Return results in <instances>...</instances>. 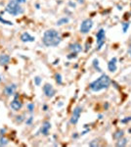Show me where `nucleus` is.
<instances>
[{"mask_svg":"<svg viewBox=\"0 0 131 147\" xmlns=\"http://www.w3.org/2000/svg\"><path fill=\"white\" fill-rule=\"evenodd\" d=\"M98 118H99L100 120H102V119H103V116H102V115H99V117H98Z\"/></svg>","mask_w":131,"mask_h":147,"instance_id":"obj_40","label":"nucleus"},{"mask_svg":"<svg viewBox=\"0 0 131 147\" xmlns=\"http://www.w3.org/2000/svg\"><path fill=\"white\" fill-rule=\"evenodd\" d=\"M21 40L23 42H33L35 40V37L31 36L28 32H23L22 35H21Z\"/></svg>","mask_w":131,"mask_h":147,"instance_id":"obj_12","label":"nucleus"},{"mask_svg":"<svg viewBox=\"0 0 131 147\" xmlns=\"http://www.w3.org/2000/svg\"><path fill=\"white\" fill-rule=\"evenodd\" d=\"M69 5L71 7V8H75L76 7V4L75 2H72V1H69Z\"/></svg>","mask_w":131,"mask_h":147,"instance_id":"obj_30","label":"nucleus"},{"mask_svg":"<svg viewBox=\"0 0 131 147\" xmlns=\"http://www.w3.org/2000/svg\"><path fill=\"white\" fill-rule=\"evenodd\" d=\"M106 41V30L100 29L96 34V42H97V50H101Z\"/></svg>","mask_w":131,"mask_h":147,"instance_id":"obj_4","label":"nucleus"},{"mask_svg":"<svg viewBox=\"0 0 131 147\" xmlns=\"http://www.w3.org/2000/svg\"><path fill=\"white\" fill-rule=\"evenodd\" d=\"M41 81H42V78H40V77H35L34 78V83H35V85L39 86L40 83H41Z\"/></svg>","mask_w":131,"mask_h":147,"instance_id":"obj_25","label":"nucleus"},{"mask_svg":"<svg viewBox=\"0 0 131 147\" xmlns=\"http://www.w3.org/2000/svg\"><path fill=\"white\" fill-rule=\"evenodd\" d=\"M19 4H23V3H26L27 2V0H16Z\"/></svg>","mask_w":131,"mask_h":147,"instance_id":"obj_32","label":"nucleus"},{"mask_svg":"<svg viewBox=\"0 0 131 147\" xmlns=\"http://www.w3.org/2000/svg\"><path fill=\"white\" fill-rule=\"evenodd\" d=\"M112 80L110 77L108 75H106V74H102L101 77H99L97 79H95L89 84V88L94 92H99L103 90V89H107L110 86Z\"/></svg>","mask_w":131,"mask_h":147,"instance_id":"obj_2","label":"nucleus"},{"mask_svg":"<svg viewBox=\"0 0 131 147\" xmlns=\"http://www.w3.org/2000/svg\"><path fill=\"white\" fill-rule=\"evenodd\" d=\"M76 57H77V53H75V52H71L70 54H69L68 56H67V58L68 59H75L76 58Z\"/></svg>","mask_w":131,"mask_h":147,"instance_id":"obj_26","label":"nucleus"},{"mask_svg":"<svg viewBox=\"0 0 131 147\" xmlns=\"http://www.w3.org/2000/svg\"><path fill=\"white\" fill-rule=\"evenodd\" d=\"M130 121H131V117H126L125 119H122L121 120V122H122V124H126V122H128Z\"/></svg>","mask_w":131,"mask_h":147,"instance_id":"obj_28","label":"nucleus"},{"mask_svg":"<svg viewBox=\"0 0 131 147\" xmlns=\"http://www.w3.org/2000/svg\"><path fill=\"white\" fill-rule=\"evenodd\" d=\"M27 107H28V112H29V113H32V112H33V110H34V104H33V103H28V104L27 105Z\"/></svg>","mask_w":131,"mask_h":147,"instance_id":"obj_24","label":"nucleus"},{"mask_svg":"<svg viewBox=\"0 0 131 147\" xmlns=\"http://www.w3.org/2000/svg\"><path fill=\"white\" fill-rule=\"evenodd\" d=\"M16 89H17V84H16V83L8 84L4 88V93H5L6 96H13L15 94Z\"/></svg>","mask_w":131,"mask_h":147,"instance_id":"obj_9","label":"nucleus"},{"mask_svg":"<svg viewBox=\"0 0 131 147\" xmlns=\"http://www.w3.org/2000/svg\"><path fill=\"white\" fill-rule=\"evenodd\" d=\"M55 80H56V83L58 84H62L63 83V78H62L61 74H58V73L56 74V75H55Z\"/></svg>","mask_w":131,"mask_h":147,"instance_id":"obj_19","label":"nucleus"},{"mask_svg":"<svg viewBox=\"0 0 131 147\" xmlns=\"http://www.w3.org/2000/svg\"><path fill=\"white\" fill-rule=\"evenodd\" d=\"M81 112H82V107L81 106H76V107L73 109L72 111V115H71V118H70V124L72 125H76L78 122V120L80 118V115H81Z\"/></svg>","mask_w":131,"mask_h":147,"instance_id":"obj_6","label":"nucleus"},{"mask_svg":"<svg viewBox=\"0 0 131 147\" xmlns=\"http://www.w3.org/2000/svg\"><path fill=\"white\" fill-rule=\"evenodd\" d=\"M50 128H51V122H48V121H45L43 124H42L41 127H40L39 132L41 133L42 135H44V136H48V135H49V130H50Z\"/></svg>","mask_w":131,"mask_h":147,"instance_id":"obj_8","label":"nucleus"},{"mask_svg":"<svg viewBox=\"0 0 131 147\" xmlns=\"http://www.w3.org/2000/svg\"><path fill=\"white\" fill-rule=\"evenodd\" d=\"M10 107L12 108V110L13 111H19V110H21L22 109V107H23V104H22V102L19 100V99H14L11 103H10Z\"/></svg>","mask_w":131,"mask_h":147,"instance_id":"obj_11","label":"nucleus"},{"mask_svg":"<svg viewBox=\"0 0 131 147\" xmlns=\"http://www.w3.org/2000/svg\"><path fill=\"white\" fill-rule=\"evenodd\" d=\"M70 22V19L69 18H67V17H64V18H62V19H60V20H58L57 21V26L58 27H60V26H63V24H68Z\"/></svg>","mask_w":131,"mask_h":147,"instance_id":"obj_17","label":"nucleus"},{"mask_svg":"<svg viewBox=\"0 0 131 147\" xmlns=\"http://www.w3.org/2000/svg\"><path fill=\"white\" fill-rule=\"evenodd\" d=\"M32 121H33V117L32 116H30L27 121H26V124H27V126H30L31 124H32Z\"/></svg>","mask_w":131,"mask_h":147,"instance_id":"obj_27","label":"nucleus"},{"mask_svg":"<svg viewBox=\"0 0 131 147\" xmlns=\"http://www.w3.org/2000/svg\"><path fill=\"white\" fill-rule=\"evenodd\" d=\"M128 52H129V54H130V56H131V47L129 48V50H128Z\"/></svg>","mask_w":131,"mask_h":147,"instance_id":"obj_41","label":"nucleus"},{"mask_svg":"<svg viewBox=\"0 0 131 147\" xmlns=\"http://www.w3.org/2000/svg\"><path fill=\"white\" fill-rule=\"evenodd\" d=\"M19 97H20L19 93H16V94H15V96H14V99H19Z\"/></svg>","mask_w":131,"mask_h":147,"instance_id":"obj_35","label":"nucleus"},{"mask_svg":"<svg viewBox=\"0 0 131 147\" xmlns=\"http://www.w3.org/2000/svg\"><path fill=\"white\" fill-rule=\"evenodd\" d=\"M23 120H24L23 116H18L17 119H16V121H17V122H19V124H20V122H22Z\"/></svg>","mask_w":131,"mask_h":147,"instance_id":"obj_29","label":"nucleus"},{"mask_svg":"<svg viewBox=\"0 0 131 147\" xmlns=\"http://www.w3.org/2000/svg\"><path fill=\"white\" fill-rule=\"evenodd\" d=\"M117 9H118V10H121L122 7H121V6H117Z\"/></svg>","mask_w":131,"mask_h":147,"instance_id":"obj_39","label":"nucleus"},{"mask_svg":"<svg viewBox=\"0 0 131 147\" xmlns=\"http://www.w3.org/2000/svg\"><path fill=\"white\" fill-rule=\"evenodd\" d=\"M72 137H73V138H76V137H77V134H76V133H75V134H73Z\"/></svg>","mask_w":131,"mask_h":147,"instance_id":"obj_38","label":"nucleus"},{"mask_svg":"<svg viewBox=\"0 0 131 147\" xmlns=\"http://www.w3.org/2000/svg\"><path fill=\"white\" fill-rule=\"evenodd\" d=\"M123 135H124V132L122 129H118V130H117L116 132H114V134H113V138H116V139H119V138H121V137H123Z\"/></svg>","mask_w":131,"mask_h":147,"instance_id":"obj_16","label":"nucleus"},{"mask_svg":"<svg viewBox=\"0 0 131 147\" xmlns=\"http://www.w3.org/2000/svg\"><path fill=\"white\" fill-rule=\"evenodd\" d=\"M0 23H2V24H7V26H13V23H12V22L3 19L1 16H0Z\"/></svg>","mask_w":131,"mask_h":147,"instance_id":"obj_23","label":"nucleus"},{"mask_svg":"<svg viewBox=\"0 0 131 147\" xmlns=\"http://www.w3.org/2000/svg\"><path fill=\"white\" fill-rule=\"evenodd\" d=\"M69 48L71 52H75V53H79V52L82 51V46H81V44H79L77 42L70 44Z\"/></svg>","mask_w":131,"mask_h":147,"instance_id":"obj_13","label":"nucleus"},{"mask_svg":"<svg viewBox=\"0 0 131 147\" xmlns=\"http://www.w3.org/2000/svg\"><path fill=\"white\" fill-rule=\"evenodd\" d=\"M126 144H127V138H125V137H121V138H119L118 139V141H117V146H120V147H123V146H126Z\"/></svg>","mask_w":131,"mask_h":147,"instance_id":"obj_18","label":"nucleus"},{"mask_svg":"<svg viewBox=\"0 0 131 147\" xmlns=\"http://www.w3.org/2000/svg\"><path fill=\"white\" fill-rule=\"evenodd\" d=\"M8 143H9V140L7 139V138L1 136L0 137V146H6L8 145Z\"/></svg>","mask_w":131,"mask_h":147,"instance_id":"obj_20","label":"nucleus"},{"mask_svg":"<svg viewBox=\"0 0 131 147\" xmlns=\"http://www.w3.org/2000/svg\"><path fill=\"white\" fill-rule=\"evenodd\" d=\"M5 132H6V129L4 128H1V129H0V132H1V133H0V134H1V135H4V133H5Z\"/></svg>","mask_w":131,"mask_h":147,"instance_id":"obj_34","label":"nucleus"},{"mask_svg":"<svg viewBox=\"0 0 131 147\" xmlns=\"http://www.w3.org/2000/svg\"><path fill=\"white\" fill-rule=\"evenodd\" d=\"M92 28H93V21L91 19H85V20L82 21V23H81L79 30H80L81 34H86L91 30Z\"/></svg>","mask_w":131,"mask_h":147,"instance_id":"obj_5","label":"nucleus"},{"mask_svg":"<svg viewBox=\"0 0 131 147\" xmlns=\"http://www.w3.org/2000/svg\"><path fill=\"white\" fill-rule=\"evenodd\" d=\"M43 92H44V94L48 98H52L55 95V93H56L53 85L50 84V83H45L44 84V86H43Z\"/></svg>","mask_w":131,"mask_h":147,"instance_id":"obj_7","label":"nucleus"},{"mask_svg":"<svg viewBox=\"0 0 131 147\" xmlns=\"http://www.w3.org/2000/svg\"><path fill=\"white\" fill-rule=\"evenodd\" d=\"M90 132V128H87V129H85L84 130V132H81V135H84V134H86L87 132Z\"/></svg>","mask_w":131,"mask_h":147,"instance_id":"obj_31","label":"nucleus"},{"mask_svg":"<svg viewBox=\"0 0 131 147\" xmlns=\"http://www.w3.org/2000/svg\"><path fill=\"white\" fill-rule=\"evenodd\" d=\"M10 62V56L7 54H1L0 55V65L1 66H6Z\"/></svg>","mask_w":131,"mask_h":147,"instance_id":"obj_14","label":"nucleus"},{"mask_svg":"<svg viewBox=\"0 0 131 147\" xmlns=\"http://www.w3.org/2000/svg\"><path fill=\"white\" fill-rule=\"evenodd\" d=\"M62 41V37L60 34L56 29H50L44 31L43 37H42V42L47 47H56L58 46Z\"/></svg>","mask_w":131,"mask_h":147,"instance_id":"obj_1","label":"nucleus"},{"mask_svg":"<svg viewBox=\"0 0 131 147\" xmlns=\"http://www.w3.org/2000/svg\"><path fill=\"white\" fill-rule=\"evenodd\" d=\"M90 46H91V45H90V43H86V48H85V51H88L89 50V49H90Z\"/></svg>","mask_w":131,"mask_h":147,"instance_id":"obj_33","label":"nucleus"},{"mask_svg":"<svg viewBox=\"0 0 131 147\" xmlns=\"http://www.w3.org/2000/svg\"><path fill=\"white\" fill-rule=\"evenodd\" d=\"M77 2H78L79 4H83V3H84V0H77Z\"/></svg>","mask_w":131,"mask_h":147,"instance_id":"obj_37","label":"nucleus"},{"mask_svg":"<svg viewBox=\"0 0 131 147\" xmlns=\"http://www.w3.org/2000/svg\"><path fill=\"white\" fill-rule=\"evenodd\" d=\"M90 147H97V146H99V139H93L92 141H90L89 144H88Z\"/></svg>","mask_w":131,"mask_h":147,"instance_id":"obj_22","label":"nucleus"},{"mask_svg":"<svg viewBox=\"0 0 131 147\" xmlns=\"http://www.w3.org/2000/svg\"><path fill=\"white\" fill-rule=\"evenodd\" d=\"M117 57H112V58L109 61L108 63V69L111 73H114L117 70Z\"/></svg>","mask_w":131,"mask_h":147,"instance_id":"obj_10","label":"nucleus"},{"mask_svg":"<svg viewBox=\"0 0 131 147\" xmlns=\"http://www.w3.org/2000/svg\"><path fill=\"white\" fill-rule=\"evenodd\" d=\"M43 110H44V111H47V110H48V106H47V105H44V106H43Z\"/></svg>","mask_w":131,"mask_h":147,"instance_id":"obj_36","label":"nucleus"},{"mask_svg":"<svg viewBox=\"0 0 131 147\" xmlns=\"http://www.w3.org/2000/svg\"><path fill=\"white\" fill-rule=\"evenodd\" d=\"M0 80H1V78H0Z\"/></svg>","mask_w":131,"mask_h":147,"instance_id":"obj_43","label":"nucleus"},{"mask_svg":"<svg viewBox=\"0 0 131 147\" xmlns=\"http://www.w3.org/2000/svg\"><path fill=\"white\" fill-rule=\"evenodd\" d=\"M92 64H93V67H94V69H95L97 72H99V73H101V72H102V69L100 68V63H99V60H98L97 58L93 59Z\"/></svg>","mask_w":131,"mask_h":147,"instance_id":"obj_15","label":"nucleus"},{"mask_svg":"<svg viewBox=\"0 0 131 147\" xmlns=\"http://www.w3.org/2000/svg\"><path fill=\"white\" fill-rule=\"evenodd\" d=\"M130 26V23L129 22H125V23H122V31L124 32V34H126L127 32V29Z\"/></svg>","mask_w":131,"mask_h":147,"instance_id":"obj_21","label":"nucleus"},{"mask_svg":"<svg viewBox=\"0 0 131 147\" xmlns=\"http://www.w3.org/2000/svg\"><path fill=\"white\" fill-rule=\"evenodd\" d=\"M5 11L7 13H9L12 16H19L24 12L23 8L21 7V5L16 1V0H10L8 4L6 5Z\"/></svg>","mask_w":131,"mask_h":147,"instance_id":"obj_3","label":"nucleus"},{"mask_svg":"<svg viewBox=\"0 0 131 147\" xmlns=\"http://www.w3.org/2000/svg\"><path fill=\"white\" fill-rule=\"evenodd\" d=\"M39 7H40L39 4H36V8H37V9H39Z\"/></svg>","mask_w":131,"mask_h":147,"instance_id":"obj_42","label":"nucleus"}]
</instances>
